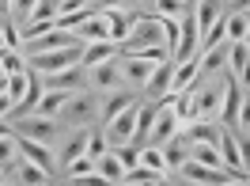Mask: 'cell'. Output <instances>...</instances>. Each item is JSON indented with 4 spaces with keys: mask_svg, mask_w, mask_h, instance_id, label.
<instances>
[{
    "mask_svg": "<svg viewBox=\"0 0 250 186\" xmlns=\"http://www.w3.org/2000/svg\"><path fill=\"white\" fill-rule=\"evenodd\" d=\"M99 110H103V95L99 92H72L68 103L61 107V125H72V129H83V125H95L99 122Z\"/></svg>",
    "mask_w": 250,
    "mask_h": 186,
    "instance_id": "1",
    "label": "cell"
},
{
    "mask_svg": "<svg viewBox=\"0 0 250 186\" xmlns=\"http://www.w3.org/2000/svg\"><path fill=\"white\" fill-rule=\"evenodd\" d=\"M144 46H163V23H159V16H137V23H133V31L125 34V42L118 46V53H137V49Z\"/></svg>",
    "mask_w": 250,
    "mask_h": 186,
    "instance_id": "2",
    "label": "cell"
},
{
    "mask_svg": "<svg viewBox=\"0 0 250 186\" xmlns=\"http://www.w3.org/2000/svg\"><path fill=\"white\" fill-rule=\"evenodd\" d=\"M193 95V110H197V118H220V110H224V76H208L205 84L197 88H189Z\"/></svg>",
    "mask_w": 250,
    "mask_h": 186,
    "instance_id": "3",
    "label": "cell"
},
{
    "mask_svg": "<svg viewBox=\"0 0 250 186\" xmlns=\"http://www.w3.org/2000/svg\"><path fill=\"white\" fill-rule=\"evenodd\" d=\"M83 61V46L72 49H49V53H27V69H34L38 76H49V72H61V69H72V65Z\"/></svg>",
    "mask_w": 250,
    "mask_h": 186,
    "instance_id": "4",
    "label": "cell"
},
{
    "mask_svg": "<svg viewBox=\"0 0 250 186\" xmlns=\"http://www.w3.org/2000/svg\"><path fill=\"white\" fill-rule=\"evenodd\" d=\"M125 80H122V65H118V57L114 61H103V65H91L87 69V88L99 95H106V92H118Z\"/></svg>",
    "mask_w": 250,
    "mask_h": 186,
    "instance_id": "5",
    "label": "cell"
},
{
    "mask_svg": "<svg viewBox=\"0 0 250 186\" xmlns=\"http://www.w3.org/2000/svg\"><path fill=\"white\" fill-rule=\"evenodd\" d=\"M174 133H182V122H178V114H174V107H171V95L159 103V110H156V125H152V137H148V144H167V140L174 137Z\"/></svg>",
    "mask_w": 250,
    "mask_h": 186,
    "instance_id": "6",
    "label": "cell"
},
{
    "mask_svg": "<svg viewBox=\"0 0 250 186\" xmlns=\"http://www.w3.org/2000/svg\"><path fill=\"white\" fill-rule=\"evenodd\" d=\"M178 171H182L186 183H201V186H224V183H231V179H239V175L228 171V167H201V163H193V160H186Z\"/></svg>",
    "mask_w": 250,
    "mask_h": 186,
    "instance_id": "7",
    "label": "cell"
},
{
    "mask_svg": "<svg viewBox=\"0 0 250 186\" xmlns=\"http://www.w3.org/2000/svg\"><path fill=\"white\" fill-rule=\"evenodd\" d=\"M12 125H16L19 137L42 140V144H49V140L57 137V122H53V118H42V114H27V118H16Z\"/></svg>",
    "mask_w": 250,
    "mask_h": 186,
    "instance_id": "8",
    "label": "cell"
},
{
    "mask_svg": "<svg viewBox=\"0 0 250 186\" xmlns=\"http://www.w3.org/2000/svg\"><path fill=\"white\" fill-rule=\"evenodd\" d=\"M46 92H83L87 88V69L83 65H72V69H61V72H49L42 76Z\"/></svg>",
    "mask_w": 250,
    "mask_h": 186,
    "instance_id": "9",
    "label": "cell"
},
{
    "mask_svg": "<svg viewBox=\"0 0 250 186\" xmlns=\"http://www.w3.org/2000/svg\"><path fill=\"white\" fill-rule=\"evenodd\" d=\"M220 160H224V167L235 171L239 179H250V163L247 156H243V148H239V140H235V133H220Z\"/></svg>",
    "mask_w": 250,
    "mask_h": 186,
    "instance_id": "10",
    "label": "cell"
},
{
    "mask_svg": "<svg viewBox=\"0 0 250 186\" xmlns=\"http://www.w3.org/2000/svg\"><path fill=\"white\" fill-rule=\"evenodd\" d=\"M137 107H141V103H137ZM137 107L122 110V114H118L114 122L103 125V133H106L110 148H114V144H133V129H137Z\"/></svg>",
    "mask_w": 250,
    "mask_h": 186,
    "instance_id": "11",
    "label": "cell"
},
{
    "mask_svg": "<svg viewBox=\"0 0 250 186\" xmlns=\"http://www.w3.org/2000/svg\"><path fill=\"white\" fill-rule=\"evenodd\" d=\"M72 46H83V38L76 31H49L42 38L27 42V53H49V49H72Z\"/></svg>",
    "mask_w": 250,
    "mask_h": 186,
    "instance_id": "12",
    "label": "cell"
},
{
    "mask_svg": "<svg viewBox=\"0 0 250 186\" xmlns=\"http://www.w3.org/2000/svg\"><path fill=\"white\" fill-rule=\"evenodd\" d=\"M243 84L235 76H224V110H220V122L224 125H239V107H243Z\"/></svg>",
    "mask_w": 250,
    "mask_h": 186,
    "instance_id": "13",
    "label": "cell"
},
{
    "mask_svg": "<svg viewBox=\"0 0 250 186\" xmlns=\"http://www.w3.org/2000/svg\"><path fill=\"white\" fill-rule=\"evenodd\" d=\"M182 133H186L189 144H220L224 125H220V118H197V122H189Z\"/></svg>",
    "mask_w": 250,
    "mask_h": 186,
    "instance_id": "14",
    "label": "cell"
},
{
    "mask_svg": "<svg viewBox=\"0 0 250 186\" xmlns=\"http://www.w3.org/2000/svg\"><path fill=\"white\" fill-rule=\"evenodd\" d=\"M137 103H141V95H133L129 88H125V92H122V88H118V92H106V99H103V110H99V122H103V125L114 122L122 110L137 107Z\"/></svg>",
    "mask_w": 250,
    "mask_h": 186,
    "instance_id": "15",
    "label": "cell"
},
{
    "mask_svg": "<svg viewBox=\"0 0 250 186\" xmlns=\"http://www.w3.org/2000/svg\"><path fill=\"white\" fill-rule=\"evenodd\" d=\"M171 80H174V61H163V65H156V72H152V80L144 84V95H148L152 103H159V99H167V95H171Z\"/></svg>",
    "mask_w": 250,
    "mask_h": 186,
    "instance_id": "16",
    "label": "cell"
},
{
    "mask_svg": "<svg viewBox=\"0 0 250 186\" xmlns=\"http://www.w3.org/2000/svg\"><path fill=\"white\" fill-rule=\"evenodd\" d=\"M118 65H122V80L125 84H137V88H144V84L152 80V72H156V65L141 61V57H122V53H118Z\"/></svg>",
    "mask_w": 250,
    "mask_h": 186,
    "instance_id": "17",
    "label": "cell"
},
{
    "mask_svg": "<svg viewBox=\"0 0 250 186\" xmlns=\"http://www.w3.org/2000/svg\"><path fill=\"white\" fill-rule=\"evenodd\" d=\"M16 144H19V156H23V160H31V163H38V167H46L49 175H53V152H49V144L31 140V137H19V133H16Z\"/></svg>",
    "mask_w": 250,
    "mask_h": 186,
    "instance_id": "18",
    "label": "cell"
},
{
    "mask_svg": "<svg viewBox=\"0 0 250 186\" xmlns=\"http://www.w3.org/2000/svg\"><path fill=\"white\" fill-rule=\"evenodd\" d=\"M103 19H106V27H110V42H114V46H122L125 34L133 31V23H137V16H125L122 8H106Z\"/></svg>",
    "mask_w": 250,
    "mask_h": 186,
    "instance_id": "19",
    "label": "cell"
},
{
    "mask_svg": "<svg viewBox=\"0 0 250 186\" xmlns=\"http://www.w3.org/2000/svg\"><path fill=\"white\" fill-rule=\"evenodd\" d=\"M76 34L83 38V46H87V42H110V27H106V19H103V12H91V16L76 27Z\"/></svg>",
    "mask_w": 250,
    "mask_h": 186,
    "instance_id": "20",
    "label": "cell"
},
{
    "mask_svg": "<svg viewBox=\"0 0 250 186\" xmlns=\"http://www.w3.org/2000/svg\"><path fill=\"white\" fill-rule=\"evenodd\" d=\"M87 140H91V125L72 129V137L64 140V148H61V163H64V167H68L72 160H80V156H87Z\"/></svg>",
    "mask_w": 250,
    "mask_h": 186,
    "instance_id": "21",
    "label": "cell"
},
{
    "mask_svg": "<svg viewBox=\"0 0 250 186\" xmlns=\"http://www.w3.org/2000/svg\"><path fill=\"white\" fill-rule=\"evenodd\" d=\"M193 16H197V31H201V38L212 27H216V19L224 16L220 12V0H193Z\"/></svg>",
    "mask_w": 250,
    "mask_h": 186,
    "instance_id": "22",
    "label": "cell"
},
{
    "mask_svg": "<svg viewBox=\"0 0 250 186\" xmlns=\"http://www.w3.org/2000/svg\"><path fill=\"white\" fill-rule=\"evenodd\" d=\"M159 148H163V160H167V167H182V163L189 160V148H193V144L186 140V133H174V137L167 140V144H159Z\"/></svg>",
    "mask_w": 250,
    "mask_h": 186,
    "instance_id": "23",
    "label": "cell"
},
{
    "mask_svg": "<svg viewBox=\"0 0 250 186\" xmlns=\"http://www.w3.org/2000/svg\"><path fill=\"white\" fill-rule=\"evenodd\" d=\"M118 57V46L114 42H87L83 46V69H91V65H103V61H114Z\"/></svg>",
    "mask_w": 250,
    "mask_h": 186,
    "instance_id": "24",
    "label": "cell"
},
{
    "mask_svg": "<svg viewBox=\"0 0 250 186\" xmlns=\"http://www.w3.org/2000/svg\"><path fill=\"white\" fill-rule=\"evenodd\" d=\"M228 49H231V42H220V46H212V49H205V53H197V57H201V76H216L220 65L228 61Z\"/></svg>",
    "mask_w": 250,
    "mask_h": 186,
    "instance_id": "25",
    "label": "cell"
},
{
    "mask_svg": "<svg viewBox=\"0 0 250 186\" xmlns=\"http://www.w3.org/2000/svg\"><path fill=\"white\" fill-rule=\"evenodd\" d=\"M16 175H19V183H23V186H49V171L38 167V163H31V160H23V156H19Z\"/></svg>",
    "mask_w": 250,
    "mask_h": 186,
    "instance_id": "26",
    "label": "cell"
},
{
    "mask_svg": "<svg viewBox=\"0 0 250 186\" xmlns=\"http://www.w3.org/2000/svg\"><path fill=\"white\" fill-rule=\"evenodd\" d=\"M27 88H31V69H27V72H16V76L4 80V95L12 99V110H16L19 103L27 99Z\"/></svg>",
    "mask_w": 250,
    "mask_h": 186,
    "instance_id": "27",
    "label": "cell"
},
{
    "mask_svg": "<svg viewBox=\"0 0 250 186\" xmlns=\"http://www.w3.org/2000/svg\"><path fill=\"white\" fill-rule=\"evenodd\" d=\"M95 171H99V175H103L106 183H114V186H118V183L125 179V167H122V160H118L114 152L99 156V160H95Z\"/></svg>",
    "mask_w": 250,
    "mask_h": 186,
    "instance_id": "28",
    "label": "cell"
},
{
    "mask_svg": "<svg viewBox=\"0 0 250 186\" xmlns=\"http://www.w3.org/2000/svg\"><path fill=\"white\" fill-rule=\"evenodd\" d=\"M189 160L201 163V167H224V160H220V144H193V148H189Z\"/></svg>",
    "mask_w": 250,
    "mask_h": 186,
    "instance_id": "29",
    "label": "cell"
},
{
    "mask_svg": "<svg viewBox=\"0 0 250 186\" xmlns=\"http://www.w3.org/2000/svg\"><path fill=\"white\" fill-rule=\"evenodd\" d=\"M68 95H72V92H46L34 114H42V118H57V114H61V107L68 103Z\"/></svg>",
    "mask_w": 250,
    "mask_h": 186,
    "instance_id": "30",
    "label": "cell"
},
{
    "mask_svg": "<svg viewBox=\"0 0 250 186\" xmlns=\"http://www.w3.org/2000/svg\"><path fill=\"white\" fill-rule=\"evenodd\" d=\"M16 167H19V144H16V137H0V171L12 175Z\"/></svg>",
    "mask_w": 250,
    "mask_h": 186,
    "instance_id": "31",
    "label": "cell"
},
{
    "mask_svg": "<svg viewBox=\"0 0 250 186\" xmlns=\"http://www.w3.org/2000/svg\"><path fill=\"white\" fill-rule=\"evenodd\" d=\"M247 27H250V16L247 12H231V16H228V23H224V38H228V42H243V38H247Z\"/></svg>",
    "mask_w": 250,
    "mask_h": 186,
    "instance_id": "32",
    "label": "cell"
},
{
    "mask_svg": "<svg viewBox=\"0 0 250 186\" xmlns=\"http://www.w3.org/2000/svg\"><path fill=\"white\" fill-rule=\"evenodd\" d=\"M141 167L156 171V175H163V171H167V160H163V148H156V144H144V148H141Z\"/></svg>",
    "mask_w": 250,
    "mask_h": 186,
    "instance_id": "33",
    "label": "cell"
},
{
    "mask_svg": "<svg viewBox=\"0 0 250 186\" xmlns=\"http://www.w3.org/2000/svg\"><path fill=\"white\" fill-rule=\"evenodd\" d=\"M152 4H156V12H152V16H163V19H182L189 12L186 0H152Z\"/></svg>",
    "mask_w": 250,
    "mask_h": 186,
    "instance_id": "34",
    "label": "cell"
},
{
    "mask_svg": "<svg viewBox=\"0 0 250 186\" xmlns=\"http://www.w3.org/2000/svg\"><path fill=\"white\" fill-rule=\"evenodd\" d=\"M228 65H231V76H239V72L250 65V46H247V42H231V49H228Z\"/></svg>",
    "mask_w": 250,
    "mask_h": 186,
    "instance_id": "35",
    "label": "cell"
},
{
    "mask_svg": "<svg viewBox=\"0 0 250 186\" xmlns=\"http://www.w3.org/2000/svg\"><path fill=\"white\" fill-rule=\"evenodd\" d=\"M57 16H61V0H38L31 12V19H42V23H57Z\"/></svg>",
    "mask_w": 250,
    "mask_h": 186,
    "instance_id": "36",
    "label": "cell"
},
{
    "mask_svg": "<svg viewBox=\"0 0 250 186\" xmlns=\"http://www.w3.org/2000/svg\"><path fill=\"white\" fill-rule=\"evenodd\" d=\"M110 152H114L118 160H122V167H125V171L141 167V148H137V144H114Z\"/></svg>",
    "mask_w": 250,
    "mask_h": 186,
    "instance_id": "37",
    "label": "cell"
},
{
    "mask_svg": "<svg viewBox=\"0 0 250 186\" xmlns=\"http://www.w3.org/2000/svg\"><path fill=\"white\" fill-rule=\"evenodd\" d=\"M106 152H110L106 133H103V129H91V140H87V156H91V160H99V156H106Z\"/></svg>",
    "mask_w": 250,
    "mask_h": 186,
    "instance_id": "38",
    "label": "cell"
},
{
    "mask_svg": "<svg viewBox=\"0 0 250 186\" xmlns=\"http://www.w3.org/2000/svg\"><path fill=\"white\" fill-rule=\"evenodd\" d=\"M68 179H80V175H95V160L91 156H80V160H72V163H68Z\"/></svg>",
    "mask_w": 250,
    "mask_h": 186,
    "instance_id": "39",
    "label": "cell"
},
{
    "mask_svg": "<svg viewBox=\"0 0 250 186\" xmlns=\"http://www.w3.org/2000/svg\"><path fill=\"white\" fill-rule=\"evenodd\" d=\"M34 4H38V0H12V19H23V23H27L31 12H34Z\"/></svg>",
    "mask_w": 250,
    "mask_h": 186,
    "instance_id": "40",
    "label": "cell"
},
{
    "mask_svg": "<svg viewBox=\"0 0 250 186\" xmlns=\"http://www.w3.org/2000/svg\"><path fill=\"white\" fill-rule=\"evenodd\" d=\"M72 186H114V183H106V179L95 171V175H80V179H72Z\"/></svg>",
    "mask_w": 250,
    "mask_h": 186,
    "instance_id": "41",
    "label": "cell"
},
{
    "mask_svg": "<svg viewBox=\"0 0 250 186\" xmlns=\"http://www.w3.org/2000/svg\"><path fill=\"white\" fill-rule=\"evenodd\" d=\"M0 137H16V125L8 122V118H0Z\"/></svg>",
    "mask_w": 250,
    "mask_h": 186,
    "instance_id": "42",
    "label": "cell"
},
{
    "mask_svg": "<svg viewBox=\"0 0 250 186\" xmlns=\"http://www.w3.org/2000/svg\"><path fill=\"white\" fill-rule=\"evenodd\" d=\"M8 114H12V99H8V95H0V118H8Z\"/></svg>",
    "mask_w": 250,
    "mask_h": 186,
    "instance_id": "43",
    "label": "cell"
},
{
    "mask_svg": "<svg viewBox=\"0 0 250 186\" xmlns=\"http://www.w3.org/2000/svg\"><path fill=\"white\" fill-rule=\"evenodd\" d=\"M12 19V0H0V23Z\"/></svg>",
    "mask_w": 250,
    "mask_h": 186,
    "instance_id": "44",
    "label": "cell"
},
{
    "mask_svg": "<svg viewBox=\"0 0 250 186\" xmlns=\"http://www.w3.org/2000/svg\"><path fill=\"white\" fill-rule=\"evenodd\" d=\"M235 4V12H250V0H231Z\"/></svg>",
    "mask_w": 250,
    "mask_h": 186,
    "instance_id": "45",
    "label": "cell"
},
{
    "mask_svg": "<svg viewBox=\"0 0 250 186\" xmlns=\"http://www.w3.org/2000/svg\"><path fill=\"white\" fill-rule=\"evenodd\" d=\"M224 186H250V179H231V183H224Z\"/></svg>",
    "mask_w": 250,
    "mask_h": 186,
    "instance_id": "46",
    "label": "cell"
},
{
    "mask_svg": "<svg viewBox=\"0 0 250 186\" xmlns=\"http://www.w3.org/2000/svg\"><path fill=\"white\" fill-rule=\"evenodd\" d=\"M243 42H247V46H250V27H247V38H243Z\"/></svg>",
    "mask_w": 250,
    "mask_h": 186,
    "instance_id": "47",
    "label": "cell"
},
{
    "mask_svg": "<svg viewBox=\"0 0 250 186\" xmlns=\"http://www.w3.org/2000/svg\"><path fill=\"white\" fill-rule=\"evenodd\" d=\"M118 186H141V183H118Z\"/></svg>",
    "mask_w": 250,
    "mask_h": 186,
    "instance_id": "48",
    "label": "cell"
},
{
    "mask_svg": "<svg viewBox=\"0 0 250 186\" xmlns=\"http://www.w3.org/2000/svg\"><path fill=\"white\" fill-rule=\"evenodd\" d=\"M4 179H8V175H4V171H0V186H4Z\"/></svg>",
    "mask_w": 250,
    "mask_h": 186,
    "instance_id": "49",
    "label": "cell"
},
{
    "mask_svg": "<svg viewBox=\"0 0 250 186\" xmlns=\"http://www.w3.org/2000/svg\"><path fill=\"white\" fill-rule=\"evenodd\" d=\"M152 186H167V183H163V179H159V183H152Z\"/></svg>",
    "mask_w": 250,
    "mask_h": 186,
    "instance_id": "50",
    "label": "cell"
},
{
    "mask_svg": "<svg viewBox=\"0 0 250 186\" xmlns=\"http://www.w3.org/2000/svg\"><path fill=\"white\" fill-rule=\"evenodd\" d=\"M4 186H8V183H4Z\"/></svg>",
    "mask_w": 250,
    "mask_h": 186,
    "instance_id": "51",
    "label": "cell"
},
{
    "mask_svg": "<svg viewBox=\"0 0 250 186\" xmlns=\"http://www.w3.org/2000/svg\"><path fill=\"white\" fill-rule=\"evenodd\" d=\"M247 16H250V12H247Z\"/></svg>",
    "mask_w": 250,
    "mask_h": 186,
    "instance_id": "52",
    "label": "cell"
}]
</instances>
